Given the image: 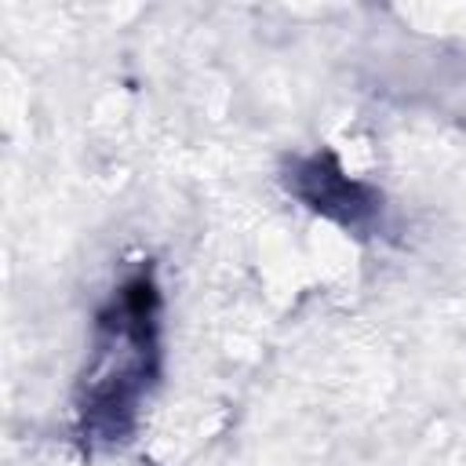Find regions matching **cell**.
<instances>
[{"mask_svg":"<svg viewBox=\"0 0 466 466\" xmlns=\"http://www.w3.org/2000/svg\"><path fill=\"white\" fill-rule=\"evenodd\" d=\"M157 309L160 295L142 269L127 277L109 306L98 313L95 360L84 371L80 430L91 441H124L135 426L138 404L157 375Z\"/></svg>","mask_w":466,"mask_h":466,"instance_id":"cell-1","label":"cell"}]
</instances>
